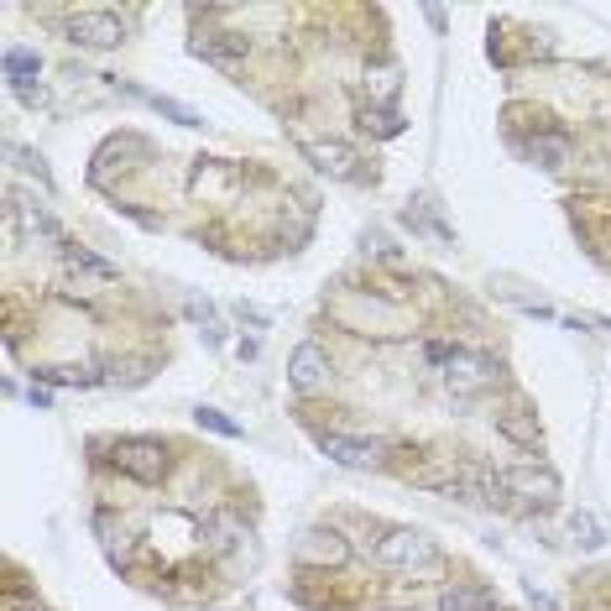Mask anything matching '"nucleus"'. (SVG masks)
<instances>
[{
    "instance_id": "f257e3e1",
    "label": "nucleus",
    "mask_w": 611,
    "mask_h": 611,
    "mask_svg": "<svg viewBox=\"0 0 611 611\" xmlns=\"http://www.w3.org/2000/svg\"><path fill=\"white\" fill-rule=\"evenodd\" d=\"M502 382V361L486 356V350H454V361L445 366V387L454 398H481Z\"/></svg>"
},
{
    "instance_id": "f03ea898",
    "label": "nucleus",
    "mask_w": 611,
    "mask_h": 611,
    "mask_svg": "<svg viewBox=\"0 0 611 611\" xmlns=\"http://www.w3.org/2000/svg\"><path fill=\"white\" fill-rule=\"evenodd\" d=\"M434 559H439V549L419 528H392L376 544V564H387V570H419V564H434Z\"/></svg>"
},
{
    "instance_id": "7ed1b4c3",
    "label": "nucleus",
    "mask_w": 611,
    "mask_h": 611,
    "mask_svg": "<svg viewBox=\"0 0 611 611\" xmlns=\"http://www.w3.org/2000/svg\"><path fill=\"white\" fill-rule=\"evenodd\" d=\"M110 465H115L121 476L152 486V481L167 476V450H162L158 439H121V445L110 450Z\"/></svg>"
},
{
    "instance_id": "20e7f679",
    "label": "nucleus",
    "mask_w": 611,
    "mask_h": 611,
    "mask_svg": "<svg viewBox=\"0 0 611 611\" xmlns=\"http://www.w3.org/2000/svg\"><path fill=\"white\" fill-rule=\"evenodd\" d=\"M63 32H68V42H74V48H95V53H110V48H121V42H126L121 16H110V11H74Z\"/></svg>"
},
{
    "instance_id": "39448f33",
    "label": "nucleus",
    "mask_w": 611,
    "mask_h": 611,
    "mask_svg": "<svg viewBox=\"0 0 611 611\" xmlns=\"http://www.w3.org/2000/svg\"><path fill=\"white\" fill-rule=\"evenodd\" d=\"M298 564H309V570H340L350 559V538L335 528H309L303 538H298Z\"/></svg>"
},
{
    "instance_id": "423d86ee",
    "label": "nucleus",
    "mask_w": 611,
    "mask_h": 611,
    "mask_svg": "<svg viewBox=\"0 0 611 611\" xmlns=\"http://www.w3.org/2000/svg\"><path fill=\"white\" fill-rule=\"evenodd\" d=\"M320 450L335 460V465H346V471H376L382 460H387V445L382 439H356V434H324Z\"/></svg>"
},
{
    "instance_id": "0eeeda50",
    "label": "nucleus",
    "mask_w": 611,
    "mask_h": 611,
    "mask_svg": "<svg viewBox=\"0 0 611 611\" xmlns=\"http://www.w3.org/2000/svg\"><path fill=\"white\" fill-rule=\"evenodd\" d=\"M502 491L544 507L559 497V481H554V471H544V465H512V471H502Z\"/></svg>"
},
{
    "instance_id": "6e6552de",
    "label": "nucleus",
    "mask_w": 611,
    "mask_h": 611,
    "mask_svg": "<svg viewBox=\"0 0 611 611\" xmlns=\"http://www.w3.org/2000/svg\"><path fill=\"white\" fill-rule=\"evenodd\" d=\"M288 382L298 387V392H320V387H329V356H324L320 346H298L288 356Z\"/></svg>"
},
{
    "instance_id": "1a4fd4ad",
    "label": "nucleus",
    "mask_w": 611,
    "mask_h": 611,
    "mask_svg": "<svg viewBox=\"0 0 611 611\" xmlns=\"http://www.w3.org/2000/svg\"><path fill=\"white\" fill-rule=\"evenodd\" d=\"M194 53L204 58V63H214V68H236L240 58L251 53V42H246L240 32H210V37L194 42Z\"/></svg>"
},
{
    "instance_id": "9d476101",
    "label": "nucleus",
    "mask_w": 611,
    "mask_h": 611,
    "mask_svg": "<svg viewBox=\"0 0 611 611\" xmlns=\"http://www.w3.org/2000/svg\"><path fill=\"white\" fill-rule=\"evenodd\" d=\"M303 158L314 162L320 173H329V178H356V152H350L346 141H309Z\"/></svg>"
},
{
    "instance_id": "9b49d317",
    "label": "nucleus",
    "mask_w": 611,
    "mask_h": 611,
    "mask_svg": "<svg viewBox=\"0 0 611 611\" xmlns=\"http://www.w3.org/2000/svg\"><path fill=\"white\" fill-rule=\"evenodd\" d=\"M497 428H502L512 445H523V450H538V419H533L523 402H518V408H507V413H497Z\"/></svg>"
},
{
    "instance_id": "f8f14e48",
    "label": "nucleus",
    "mask_w": 611,
    "mask_h": 611,
    "mask_svg": "<svg viewBox=\"0 0 611 611\" xmlns=\"http://www.w3.org/2000/svg\"><path fill=\"white\" fill-rule=\"evenodd\" d=\"M528 158L538 162V167H564V162H570V136L538 132L533 136V147H528Z\"/></svg>"
},
{
    "instance_id": "ddd939ff",
    "label": "nucleus",
    "mask_w": 611,
    "mask_h": 611,
    "mask_svg": "<svg viewBox=\"0 0 611 611\" xmlns=\"http://www.w3.org/2000/svg\"><path fill=\"white\" fill-rule=\"evenodd\" d=\"M68 272H74V277H89V283H95V292L115 283V266L100 262V257H89V251H74V246H68Z\"/></svg>"
},
{
    "instance_id": "4468645a",
    "label": "nucleus",
    "mask_w": 611,
    "mask_h": 611,
    "mask_svg": "<svg viewBox=\"0 0 611 611\" xmlns=\"http://www.w3.org/2000/svg\"><path fill=\"white\" fill-rule=\"evenodd\" d=\"M126 95L147 100V105L162 110V115H167V121H178V126H204V115H199V110H188L184 100H167V95H152V89H126Z\"/></svg>"
},
{
    "instance_id": "2eb2a0df",
    "label": "nucleus",
    "mask_w": 611,
    "mask_h": 611,
    "mask_svg": "<svg viewBox=\"0 0 611 611\" xmlns=\"http://www.w3.org/2000/svg\"><path fill=\"white\" fill-rule=\"evenodd\" d=\"M37 68H42V58L32 48H5V74H11L16 89H27V79H37Z\"/></svg>"
},
{
    "instance_id": "dca6fc26",
    "label": "nucleus",
    "mask_w": 611,
    "mask_h": 611,
    "mask_svg": "<svg viewBox=\"0 0 611 611\" xmlns=\"http://www.w3.org/2000/svg\"><path fill=\"white\" fill-rule=\"evenodd\" d=\"M204 533H210V549H214V554H230L240 538H246V528H240L236 518H210V523H204Z\"/></svg>"
},
{
    "instance_id": "f3484780",
    "label": "nucleus",
    "mask_w": 611,
    "mask_h": 611,
    "mask_svg": "<svg viewBox=\"0 0 611 611\" xmlns=\"http://www.w3.org/2000/svg\"><path fill=\"white\" fill-rule=\"evenodd\" d=\"M570 533H575L581 549H601V544H607V528H601L590 512H575V518H570Z\"/></svg>"
},
{
    "instance_id": "a211bd4d",
    "label": "nucleus",
    "mask_w": 611,
    "mask_h": 611,
    "mask_svg": "<svg viewBox=\"0 0 611 611\" xmlns=\"http://www.w3.org/2000/svg\"><path fill=\"white\" fill-rule=\"evenodd\" d=\"M486 601H481L476 590H445L439 596V611H481Z\"/></svg>"
},
{
    "instance_id": "6ab92c4d",
    "label": "nucleus",
    "mask_w": 611,
    "mask_h": 611,
    "mask_svg": "<svg viewBox=\"0 0 611 611\" xmlns=\"http://www.w3.org/2000/svg\"><path fill=\"white\" fill-rule=\"evenodd\" d=\"M194 419H199L204 428H214V434H230V439L240 434V424H236V419H225V413H214V408H199Z\"/></svg>"
},
{
    "instance_id": "aec40b11",
    "label": "nucleus",
    "mask_w": 611,
    "mask_h": 611,
    "mask_svg": "<svg viewBox=\"0 0 611 611\" xmlns=\"http://www.w3.org/2000/svg\"><path fill=\"white\" fill-rule=\"evenodd\" d=\"M37 376H48V382H79V387H89V382H100L95 372H63V366H53V372H37Z\"/></svg>"
},
{
    "instance_id": "412c9836",
    "label": "nucleus",
    "mask_w": 611,
    "mask_h": 611,
    "mask_svg": "<svg viewBox=\"0 0 611 611\" xmlns=\"http://www.w3.org/2000/svg\"><path fill=\"white\" fill-rule=\"evenodd\" d=\"M27 398H32V408H53V392H42V387H32Z\"/></svg>"
},
{
    "instance_id": "4be33fe9",
    "label": "nucleus",
    "mask_w": 611,
    "mask_h": 611,
    "mask_svg": "<svg viewBox=\"0 0 611 611\" xmlns=\"http://www.w3.org/2000/svg\"><path fill=\"white\" fill-rule=\"evenodd\" d=\"M11 611H42V607H22V601H11Z\"/></svg>"
}]
</instances>
